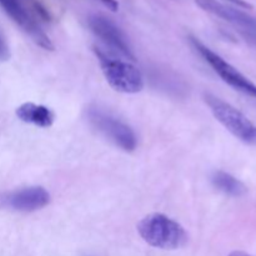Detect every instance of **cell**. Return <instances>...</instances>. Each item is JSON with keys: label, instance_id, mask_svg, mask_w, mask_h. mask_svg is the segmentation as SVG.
I'll return each instance as SVG.
<instances>
[{"label": "cell", "instance_id": "cell-1", "mask_svg": "<svg viewBox=\"0 0 256 256\" xmlns=\"http://www.w3.org/2000/svg\"><path fill=\"white\" fill-rule=\"evenodd\" d=\"M138 232L150 246L164 250H176L185 246L188 234L184 228L164 214H150L138 224Z\"/></svg>", "mask_w": 256, "mask_h": 256}, {"label": "cell", "instance_id": "cell-2", "mask_svg": "<svg viewBox=\"0 0 256 256\" xmlns=\"http://www.w3.org/2000/svg\"><path fill=\"white\" fill-rule=\"evenodd\" d=\"M99 59L102 74L110 86L124 94H136L144 89V76L132 62L115 59L100 48H92Z\"/></svg>", "mask_w": 256, "mask_h": 256}, {"label": "cell", "instance_id": "cell-3", "mask_svg": "<svg viewBox=\"0 0 256 256\" xmlns=\"http://www.w3.org/2000/svg\"><path fill=\"white\" fill-rule=\"evenodd\" d=\"M86 118L90 125L115 146L126 152H132L136 149L138 138L134 130L119 118L98 106L88 108Z\"/></svg>", "mask_w": 256, "mask_h": 256}, {"label": "cell", "instance_id": "cell-4", "mask_svg": "<svg viewBox=\"0 0 256 256\" xmlns=\"http://www.w3.org/2000/svg\"><path fill=\"white\" fill-rule=\"evenodd\" d=\"M204 102L210 108L215 119L225 126V129L242 142L252 144L256 126L240 110L210 92H204Z\"/></svg>", "mask_w": 256, "mask_h": 256}, {"label": "cell", "instance_id": "cell-5", "mask_svg": "<svg viewBox=\"0 0 256 256\" xmlns=\"http://www.w3.org/2000/svg\"><path fill=\"white\" fill-rule=\"evenodd\" d=\"M190 42H192V48L196 50L200 54V56L212 68L215 72L226 82L228 85H230L232 88H234L238 92H242L245 95H249V96L255 98L256 99V85L252 82H250L245 75H242V72L238 69H235L232 64L226 62L225 59H222L220 55H218L216 52H212L210 48H208L206 45L202 44L200 40H198L196 38L190 36Z\"/></svg>", "mask_w": 256, "mask_h": 256}, {"label": "cell", "instance_id": "cell-6", "mask_svg": "<svg viewBox=\"0 0 256 256\" xmlns=\"http://www.w3.org/2000/svg\"><path fill=\"white\" fill-rule=\"evenodd\" d=\"M88 25L95 36L99 38L110 50L118 52L128 60H135L129 39L112 20L104 15H92L88 19Z\"/></svg>", "mask_w": 256, "mask_h": 256}, {"label": "cell", "instance_id": "cell-7", "mask_svg": "<svg viewBox=\"0 0 256 256\" xmlns=\"http://www.w3.org/2000/svg\"><path fill=\"white\" fill-rule=\"evenodd\" d=\"M50 202V194L42 186L22 188L14 192H0V209L32 212Z\"/></svg>", "mask_w": 256, "mask_h": 256}, {"label": "cell", "instance_id": "cell-8", "mask_svg": "<svg viewBox=\"0 0 256 256\" xmlns=\"http://www.w3.org/2000/svg\"><path fill=\"white\" fill-rule=\"evenodd\" d=\"M195 2L200 9L239 28L248 39L256 36V19L252 15L216 0H195Z\"/></svg>", "mask_w": 256, "mask_h": 256}, {"label": "cell", "instance_id": "cell-9", "mask_svg": "<svg viewBox=\"0 0 256 256\" xmlns=\"http://www.w3.org/2000/svg\"><path fill=\"white\" fill-rule=\"evenodd\" d=\"M0 6L4 12L29 35L35 44L42 46L45 50H54V44L44 32V30L39 26L36 22L32 18V15L26 12L19 0H0Z\"/></svg>", "mask_w": 256, "mask_h": 256}, {"label": "cell", "instance_id": "cell-10", "mask_svg": "<svg viewBox=\"0 0 256 256\" xmlns=\"http://www.w3.org/2000/svg\"><path fill=\"white\" fill-rule=\"evenodd\" d=\"M15 114L22 122L40 128H50L55 120V114L49 108L34 102L22 104L16 109Z\"/></svg>", "mask_w": 256, "mask_h": 256}, {"label": "cell", "instance_id": "cell-11", "mask_svg": "<svg viewBox=\"0 0 256 256\" xmlns=\"http://www.w3.org/2000/svg\"><path fill=\"white\" fill-rule=\"evenodd\" d=\"M212 182L219 192L232 198L244 196L248 192L246 185L226 172H215L212 176Z\"/></svg>", "mask_w": 256, "mask_h": 256}, {"label": "cell", "instance_id": "cell-12", "mask_svg": "<svg viewBox=\"0 0 256 256\" xmlns=\"http://www.w3.org/2000/svg\"><path fill=\"white\" fill-rule=\"evenodd\" d=\"M10 59V49L5 40L4 35L0 32V62H6Z\"/></svg>", "mask_w": 256, "mask_h": 256}, {"label": "cell", "instance_id": "cell-13", "mask_svg": "<svg viewBox=\"0 0 256 256\" xmlns=\"http://www.w3.org/2000/svg\"><path fill=\"white\" fill-rule=\"evenodd\" d=\"M100 2H102V4H104L108 9L112 10V12H118V10H119V2H118L116 0H100Z\"/></svg>", "mask_w": 256, "mask_h": 256}, {"label": "cell", "instance_id": "cell-14", "mask_svg": "<svg viewBox=\"0 0 256 256\" xmlns=\"http://www.w3.org/2000/svg\"><path fill=\"white\" fill-rule=\"evenodd\" d=\"M229 2H232V4L234 5H238V6L240 8H244V9H252V5L249 4L248 2H245V0H228Z\"/></svg>", "mask_w": 256, "mask_h": 256}, {"label": "cell", "instance_id": "cell-15", "mask_svg": "<svg viewBox=\"0 0 256 256\" xmlns=\"http://www.w3.org/2000/svg\"><path fill=\"white\" fill-rule=\"evenodd\" d=\"M229 256H252V255H249L248 252H240V250H235V252H230Z\"/></svg>", "mask_w": 256, "mask_h": 256}, {"label": "cell", "instance_id": "cell-16", "mask_svg": "<svg viewBox=\"0 0 256 256\" xmlns=\"http://www.w3.org/2000/svg\"><path fill=\"white\" fill-rule=\"evenodd\" d=\"M252 144H256V130H255V135H254V139H252Z\"/></svg>", "mask_w": 256, "mask_h": 256}]
</instances>
